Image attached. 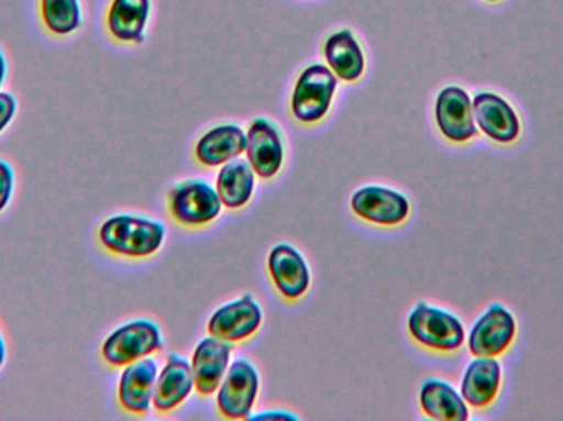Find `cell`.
<instances>
[{"label":"cell","mask_w":563,"mask_h":421,"mask_svg":"<svg viewBox=\"0 0 563 421\" xmlns=\"http://www.w3.org/2000/svg\"><path fill=\"white\" fill-rule=\"evenodd\" d=\"M99 242L119 257L144 258L154 255L164 244L165 228L157 221L137 215H112L102 222Z\"/></svg>","instance_id":"6da1fadb"},{"label":"cell","mask_w":563,"mask_h":421,"mask_svg":"<svg viewBox=\"0 0 563 421\" xmlns=\"http://www.w3.org/2000/svg\"><path fill=\"white\" fill-rule=\"evenodd\" d=\"M409 333L416 343L437 353H455L465 344V328L455 314L420 301L409 317Z\"/></svg>","instance_id":"7a4b0ae2"},{"label":"cell","mask_w":563,"mask_h":421,"mask_svg":"<svg viewBox=\"0 0 563 421\" xmlns=\"http://www.w3.org/2000/svg\"><path fill=\"white\" fill-rule=\"evenodd\" d=\"M336 88L338 76L328 66H308L295 85L291 114L301 124H317L330 111Z\"/></svg>","instance_id":"3957f363"},{"label":"cell","mask_w":563,"mask_h":421,"mask_svg":"<svg viewBox=\"0 0 563 421\" xmlns=\"http://www.w3.org/2000/svg\"><path fill=\"white\" fill-rule=\"evenodd\" d=\"M161 350L162 334L157 324L137 320L112 331L102 343L101 356L111 367H125Z\"/></svg>","instance_id":"277c9868"},{"label":"cell","mask_w":563,"mask_h":421,"mask_svg":"<svg viewBox=\"0 0 563 421\" xmlns=\"http://www.w3.org/2000/svg\"><path fill=\"white\" fill-rule=\"evenodd\" d=\"M220 195L210 185L200 180L184 181L168 195V211L181 225L200 228L210 224L220 215Z\"/></svg>","instance_id":"5b68a950"},{"label":"cell","mask_w":563,"mask_h":421,"mask_svg":"<svg viewBox=\"0 0 563 421\" xmlns=\"http://www.w3.org/2000/svg\"><path fill=\"white\" fill-rule=\"evenodd\" d=\"M435 121L440 134L453 144H466L478 135L472 98L460 86H446L437 96Z\"/></svg>","instance_id":"8992f818"},{"label":"cell","mask_w":563,"mask_h":421,"mask_svg":"<svg viewBox=\"0 0 563 421\" xmlns=\"http://www.w3.org/2000/svg\"><path fill=\"white\" fill-rule=\"evenodd\" d=\"M518 323L511 311L503 304L495 303L482 314L472 334L468 350L476 357H498L515 343Z\"/></svg>","instance_id":"52a82bcc"},{"label":"cell","mask_w":563,"mask_h":421,"mask_svg":"<svg viewBox=\"0 0 563 421\" xmlns=\"http://www.w3.org/2000/svg\"><path fill=\"white\" fill-rule=\"evenodd\" d=\"M260 394V374L247 361H236L218 390V410L224 419L246 420Z\"/></svg>","instance_id":"ba28073f"},{"label":"cell","mask_w":563,"mask_h":421,"mask_svg":"<svg viewBox=\"0 0 563 421\" xmlns=\"http://www.w3.org/2000/svg\"><path fill=\"white\" fill-rule=\"evenodd\" d=\"M476 125L496 144H515L521 135L518 112L495 92H478L473 99Z\"/></svg>","instance_id":"9c48e42d"},{"label":"cell","mask_w":563,"mask_h":421,"mask_svg":"<svg viewBox=\"0 0 563 421\" xmlns=\"http://www.w3.org/2000/svg\"><path fill=\"white\" fill-rule=\"evenodd\" d=\"M263 323V310L251 295H244L233 303L224 304L214 311L208 323L211 336L228 343L250 340Z\"/></svg>","instance_id":"30bf717a"},{"label":"cell","mask_w":563,"mask_h":421,"mask_svg":"<svg viewBox=\"0 0 563 421\" xmlns=\"http://www.w3.org/2000/svg\"><path fill=\"white\" fill-rule=\"evenodd\" d=\"M357 218L377 225L402 224L409 218V200L402 193L383 187H364L351 198Z\"/></svg>","instance_id":"8fae6325"},{"label":"cell","mask_w":563,"mask_h":421,"mask_svg":"<svg viewBox=\"0 0 563 421\" xmlns=\"http://www.w3.org/2000/svg\"><path fill=\"white\" fill-rule=\"evenodd\" d=\"M158 367L152 357L135 361L125 366L119 380L118 399L125 412L145 416L154 400Z\"/></svg>","instance_id":"7c38bea8"},{"label":"cell","mask_w":563,"mask_h":421,"mask_svg":"<svg viewBox=\"0 0 563 421\" xmlns=\"http://www.w3.org/2000/svg\"><path fill=\"white\" fill-rule=\"evenodd\" d=\"M231 353L233 346L228 341L214 336L200 341L191 361L195 389L200 396H213L220 389L230 366Z\"/></svg>","instance_id":"4fadbf2b"},{"label":"cell","mask_w":563,"mask_h":421,"mask_svg":"<svg viewBox=\"0 0 563 421\" xmlns=\"http://www.w3.org/2000/svg\"><path fill=\"white\" fill-rule=\"evenodd\" d=\"M246 137L247 162L254 174L264 180L276 177L284 165V145L277 129L266 119H256Z\"/></svg>","instance_id":"5bb4252c"},{"label":"cell","mask_w":563,"mask_h":421,"mask_svg":"<svg viewBox=\"0 0 563 421\" xmlns=\"http://www.w3.org/2000/svg\"><path fill=\"white\" fill-rule=\"evenodd\" d=\"M269 274L274 285L287 300H298L310 287V270L300 252L291 245L279 244L271 251Z\"/></svg>","instance_id":"9a60e30c"},{"label":"cell","mask_w":563,"mask_h":421,"mask_svg":"<svg viewBox=\"0 0 563 421\" xmlns=\"http://www.w3.org/2000/svg\"><path fill=\"white\" fill-rule=\"evenodd\" d=\"M503 369L496 357H476L466 367L462 397L473 409H488L501 390Z\"/></svg>","instance_id":"2e32d148"},{"label":"cell","mask_w":563,"mask_h":421,"mask_svg":"<svg viewBox=\"0 0 563 421\" xmlns=\"http://www.w3.org/2000/svg\"><path fill=\"white\" fill-rule=\"evenodd\" d=\"M194 389L195 377L190 364L184 357L172 354L155 384L152 403L157 412H172L188 399Z\"/></svg>","instance_id":"e0dca14e"},{"label":"cell","mask_w":563,"mask_h":421,"mask_svg":"<svg viewBox=\"0 0 563 421\" xmlns=\"http://www.w3.org/2000/svg\"><path fill=\"white\" fill-rule=\"evenodd\" d=\"M247 137L238 125L211 129L195 147L197 160L205 167H220L246 152Z\"/></svg>","instance_id":"ac0fdd59"},{"label":"cell","mask_w":563,"mask_h":421,"mask_svg":"<svg viewBox=\"0 0 563 421\" xmlns=\"http://www.w3.org/2000/svg\"><path fill=\"white\" fill-rule=\"evenodd\" d=\"M323 53L331 71L343 81H357L366 69L363 49L350 30L328 36Z\"/></svg>","instance_id":"d6986e66"},{"label":"cell","mask_w":563,"mask_h":421,"mask_svg":"<svg viewBox=\"0 0 563 421\" xmlns=\"http://www.w3.org/2000/svg\"><path fill=\"white\" fill-rule=\"evenodd\" d=\"M148 15L151 0H112L108 12L109 33L119 42L142 43Z\"/></svg>","instance_id":"ffe728a7"},{"label":"cell","mask_w":563,"mask_h":421,"mask_svg":"<svg viewBox=\"0 0 563 421\" xmlns=\"http://www.w3.org/2000/svg\"><path fill=\"white\" fill-rule=\"evenodd\" d=\"M420 407L430 419L466 421L470 419L465 399L443 380H427L420 389Z\"/></svg>","instance_id":"44dd1931"},{"label":"cell","mask_w":563,"mask_h":421,"mask_svg":"<svg viewBox=\"0 0 563 421\" xmlns=\"http://www.w3.org/2000/svg\"><path fill=\"white\" fill-rule=\"evenodd\" d=\"M254 187H256V174L247 160L228 162L218 175V195L221 203L230 210L246 207L253 198Z\"/></svg>","instance_id":"7402d4cb"},{"label":"cell","mask_w":563,"mask_h":421,"mask_svg":"<svg viewBox=\"0 0 563 421\" xmlns=\"http://www.w3.org/2000/svg\"><path fill=\"white\" fill-rule=\"evenodd\" d=\"M42 19L53 35H69L81 26V7L78 0H42Z\"/></svg>","instance_id":"603a6c76"},{"label":"cell","mask_w":563,"mask_h":421,"mask_svg":"<svg viewBox=\"0 0 563 421\" xmlns=\"http://www.w3.org/2000/svg\"><path fill=\"white\" fill-rule=\"evenodd\" d=\"M15 190V174L5 160H0V212L9 207Z\"/></svg>","instance_id":"cb8c5ba5"},{"label":"cell","mask_w":563,"mask_h":421,"mask_svg":"<svg viewBox=\"0 0 563 421\" xmlns=\"http://www.w3.org/2000/svg\"><path fill=\"white\" fill-rule=\"evenodd\" d=\"M16 109H19L16 99L10 92H0V134L9 128L10 122L15 118Z\"/></svg>","instance_id":"d4e9b609"},{"label":"cell","mask_w":563,"mask_h":421,"mask_svg":"<svg viewBox=\"0 0 563 421\" xmlns=\"http://www.w3.org/2000/svg\"><path fill=\"white\" fill-rule=\"evenodd\" d=\"M251 420H264V419H290V420H297V417L291 416V413H285V412H267V413H261V416L256 417H250Z\"/></svg>","instance_id":"484cf974"},{"label":"cell","mask_w":563,"mask_h":421,"mask_svg":"<svg viewBox=\"0 0 563 421\" xmlns=\"http://www.w3.org/2000/svg\"><path fill=\"white\" fill-rule=\"evenodd\" d=\"M7 76V62L3 53L0 52V88H2L3 81H5Z\"/></svg>","instance_id":"4316f807"},{"label":"cell","mask_w":563,"mask_h":421,"mask_svg":"<svg viewBox=\"0 0 563 421\" xmlns=\"http://www.w3.org/2000/svg\"><path fill=\"white\" fill-rule=\"evenodd\" d=\"M7 361V346L5 340H3L2 333H0V369H2L3 364Z\"/></svg>","instance_id":"83f0119b"},{"label":"cell","mask_w":563,"mask_h":421,"mask_svg":"<svg viewBox=\"0 0 563 421\" xmlns=\"http://www.w3.org/2000/svg\"><path fill=\"white\" fill-rule=\"evenodd\" d=\"M486 2H499V0H486Z\"/></svg>","instance_id":"f1b7e54d"}]
</instances>
